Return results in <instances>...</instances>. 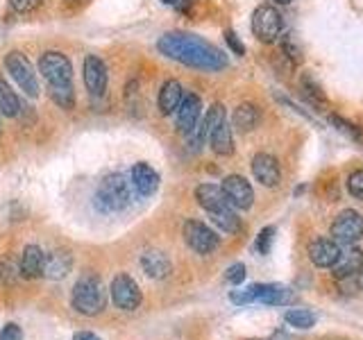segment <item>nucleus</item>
Masks as SVG:
<instances>
[{
  "label": "nucleus",
  "mask_w": 363,
  "mask_h": 340,
  "mask_svg": "<svg viewBox=\"0 0 363 340\" xmlns=\"http://www.w3.org/2000/svg\"><path fill=\"white\" fill-rule=\"evenodd\" d=\"M141 270L150 279H166L170 275V261L159 249H147L141 254Z\"/></svg>",
  "instance_id": "obj_21"
},
{
  "label": "nucleus",
  "mask_w": 363,
  "mask_h": 340,
  "mask_svg": "<svg viewBox=\"0 0 363 340\" xmlns=\"http://www.w3.org/2000/svg\"><path fill=\"white\" fill-rule=\"evenodd\" d=\"M71 304L77 313L94 317L98 313L105 311V304H107V295L105 288L98 277L94 275H84L79 277L77 283L73 286V295H71Z\"/></svg>",
  "instance_id": "obj_3"
},
{
  "label": "nucleus",
  "mask_w": 363,
  "mask_h": 340,
  "mask_svg": "<svg viewBox=\"0 0 363 340\" xmlns=\"http://www.w3.org/2000/svg\"><path fill=\"white\" fill-rule=\"evenodd\" d=\"M300 89H302L304 98H306V100H311V105H327V98H325V94H323V89L318 86L309 75H304V77H302Z\"/></svg>",
  "instance_id": "obj_28"
},
{
  "label": "nucleus",
  "mask_w": 363,
  "mask_h": 340,
  "mask_svg": "<svg viewBox=\"0 0 363 340\" xmlns=\"http://www.w3.org/2000/svg\"><path fill=\"white\" fill-rule=\"evenodd\" d=\"M252 175L261 186H268V188L277 186L279 179H281L279 162L268 152H259L252 159Z\"/></svg>",
  "instance_id": "obj_13"
},
{
  "label": "nucleus",
  "mask_w": 363,
  "mask_h": 340,
  "mask_svg": "<svg viewBox=\"0 0 363 340\" xmlns=\"http://www.w3.org/2000/svg\"><path fill=\"white\" fill-rule=\"evenodd\" d=\"M50 91V98L55 105H60L62 109H73L75 105V91L73 84H66V86H48Z\"/></svg>",
  "instance_id": "obj_27"
},
{
  "label": "nucleus",
  "mask_w": 363,
  "mask_h": 340,
  "mask_svg": "<svg viewBox=\"0 0 363 340\" xmlns=\"http://www.w3.org/2000/svg\"><path fill=\"white\" fill-rule=\"evenodd\" d=\"M207 141L211 145V150L218 157H230L234 152V134H232V128H230V123H227V120L209 132Z\"/></svg>",
  "instance_id": "obj_23"
},
{
  "label": "nucleus",
  "mask_w": 363,
  "mask_h": 340,
  "mask_svg": "<svg viewBox=\"0 0 363 340\" xmlns=\"http://www.w3.org/2000/svg\"><path fill=\"white\" fill-rule=\"evenodd\" d=\"M252 32L261 43H275L284 32L281 14L270 5H261L252 14Z\"/></svg>",
  "instance_id": "obj_7"
},
{
  "label": "nucleus",
  "mask_w": 363,
  "mask_h": 340,
  "mask_svg": "<svg viewBox=\"0 0 363 340\" xmlns=\"http://www.w3.org/2000/svg\"><path fill=\"white\" fill-rule=\"evenodd\" d=\"M225 279L230 281V283H234V286H238V283H243V279H245V266H243V264H234V266H230V268H227V272H225Z\"/></svg>",
  "instance_id": "obj_37"
},
{
  "label": "nucleus",
  "mask_w": 363,
  "mask_h": 340,
  "mask_svg": "<svg viewBox=\"0 0 363 340\" xmlns=\"http://www.w3.org/2000/svg\"><path fill=\"white\" fill-rule=\"evenodd\" d=\"M227 120V113H225V107L220 105V102H216V105H211V109L207 111V116H204V123H207V132H211L213 128H218L220 123Z\"/></svg>",
  "instance_id": "obj_33"
},
{
  "label": "nucleus",
  "mask_w": 363,
  "mask_h": 340,
  "mask_svg": "<svg viewBox=\"0 0 363 340\" xmlns=\"http://www.w3.org/2000/svg\"><path fill=\"white\" fill-rule=\"evenodd\" d=\"M357 281H359V288L363 290V268L359 270V275H357Z\"/></svg>",
  "instance_id": "obj_41"
},
{
  "label": "nucleus",
  "mask_w": 363,
  "mask_h": 340,
  "mask_svg": "<svg viewBox=\"0 0 363 340\" xmlns=\"http://www.w3.org/2000/svg\"><path fill=\"white\" fill-rule=\"evenodd\" d=\"M73 268V256L68 249H55V252L45 254V264H43V277L60 281L64 279Z\"/></svg>",
  "instance_id": "obj_18"
},
{
  "label": "nucleus",
  "mask_w": 363,
  "mask_h": 340,
  "mask_svg": "<svg viewBox=\"0 0 363 340\" xmlns=\"http://www.w3.org/2000/svg\"><path fill=\"white\" fill-rule=\"evenodd\" d=\"M164 5H179V0H162Z\"/></svg>",
  "instance_id": "obj_42"
},
{
  "label": "nucleus",
  "mask_w": 363,
  "mask_h": 340,
  "mask_svg": "<svg viewBox=\"0 0 363 340\" xmlns=\"http://www.w3.org/2000/svg\"><path fill=\"white\" fill-rule=\"evenodd\" d=\"M157 48L164 57L173 62H179L191 68H200V71H223L227 66V57L223 50L216 48L213 43L204 41L202 37L189 32H166L159 37Z\"/></svg>",
  "instance_id": "obj_1"
},
{
  "label": "nucleus",
  "mask_w": 363,
  "mask_h": 340,
  "mask_svg": "<svg viewBox=\"0 0 363 340\" xmlns=\"http://www.w3.org/2000/svg\"><path fill=\"white\" fill-rule=\"evenodd\" d=\"M340 254V245L332 238H313L309 243V259L315 268H332Z\"/></svg>",
  "instance_id": "obj_14"
},
{
  "label": "nucleus",
  "mask_w": 363,
  "mask_h": 340,
  "mask_svg": "<svg viewBox=\"0 0 363 340\" xmlns=\"http://www.w3.org/2000/svg\"><path fill=\"white\" fill-rule=\"evenodd\" d=\"M202 116V100L196 94H184V100L175 111V128L182 134H189Z\"/></svg>",
  "instance_id": "obj_12"
},
{
  "label": "nucleus",
  "mask_w": 363,
  "mask_h": 340,
  "mask_svg": "<svg viewBox=\"0 0 363 340\" xmlns=\"http://www.w3.org/2000/svg\"><path fill=\"white\" fill-rule=\"evenodd\" d=\"M182 100H184V89L177 82V79H166L162 84V91H159V111L164 113V116H170V113H175L177 107L182 105Z\"/></svg>",
  "instance_id": "obj_20"
},
{
  "label": "nucleus",
  "mask_w": 363,
  "mask_h": 340,
  "mask_svg": "<svg viewBox=\"0 0 363 340\" xmlns=\"http://www.w3.org/2000/svg\"><path fill=\"white\" fill-rule=\"evenodd\" d=\"M196 200L200 207L207 211L209 215L211 213H220V211H230L234 209L230 202H227L225 198V193L220 186H216V184H200L196 188Z\"/></svg>",
  "instance_id": "obj_15"
},
{
  "label": "nucleus",
  "mask_w": 363,
  "mask_h": 340,
  "mask_svg": "<svg viewBox=\"0 0 363 340\" xmlns=\"http://www.w3.org/2000/svg\"><path fill=\"white\" fill-rule=\"evenodd\" d=\"M5 68L11 75V79L21 86L23 94L28 98H39V79H37V73H34V68L26 55L18 50H11L5 57Z\"/></svg>",
  "instance_id": "obj_4"
},
{
  "label": "nucleus",
  "mask_w": 363,
  "mask_h": 340,
  "mask_svg": "<svg viewBox=\"0 0 363 340\" xmlns=\"http://www.w3.org/2000/svg\"><path fill=\"white\" fill-rule=\"evenodd\" d=\"M220 188L225 193L227 202H230L234 209H241V211L252 209V204H255V191H252V184H250L245 177H241V175L225 177Z\"/></svg>",
  "instance_id": "obj_10"
},
{
  "label": "nucleus",
  "mask_w": 363,
  "mask_h": 340,
  "mask_svg": "<svg viewBox=\"0 0 363 340\" xmlns=\"http://www.w3.org/2000/svg\"><path fill=\"white\" fill-rule=\"evenodd\" d=\"M130 179H132L136 193H139V196H143V198L152 196V193L159 188V173H157V170L150 164H145V162H139V164L132 166Z\"/></svg>",
  "instance_id": "obj_17"
},
{
  "label": "nucleus",
  "mask_w": 363,
  "mask_h": 340,
  "mask_svg": "<svg viewBox=\"0 0 363 340\" xmlns=\"http://www.w3.org/2000/svg\"><path fill=\"white\" fill-rule=\"evenodd\" d=\"M361 268H363V252H361L359 247H354V245H350V247H345V249H340L338 261L332 266L336 279L357 277Z\"/></svg>",
  "instance_id": "obj_16"
},
{
  "label": "nucleus",
  "mask_w": 363,
  "mask_h": 340,
  "mask_svg": "<svg viewBox=\"0 0 363 340\" xmlns=\"http://www.w3.org/2000/svg\"><path fill=\"white\" fill-rule=\"evenodd\" d=\"M109 293H111L113 304L123 311H136L141 306V300H143L139 283H136L130 275H125V272L113 277Z\"/></svg>",
  "instance_id": "obj_9"
},
{
  "label": "nucleus",
  "mask_w": 363,
  "mask_h": 340,
  "mask_svg": "<svg viewBox=\"0 0 363 340\" xmlns=\"http://www.w3.org/2000/svg\"><path fill=\"white\" fill-rule=\"evenodd\" d=\"M275 3H277V5H291L293 0H275Z\"/></svg>",
  "instance_id": "obj_43"
},
{
  "label": "nucleus",
  "mask_w": 363,
  "mask_h": 340,
  "mask_svg": "<svg viewBox=\"0 0 363 340\" xmlns=\"http://www.w3.org/2000/svg\"><path fill=\"white\" fill-rule=\"evenodd\" d=\"M134 184L128 175L123 173H111L100 181V186L96 191V207L102 213H116L128 209L134 200Z\"/></svg>",
  "instance_id": "obj_2"
},
{
  "label": "nucleus",
  "mask_w": 363,
  "mask_h": 340,
  "mask_svg": "<svg viewBox=\"0 0 363 340\" xmlns=\"http://www.w3.org/2000/svg\"><path fill=\"white\" fill-rule=\"evenodd\" d=\"M18 113H21V100H18V96L5 82V77H0V116L16 118Z\"/></svg>",
  "instance_id": "obj_24"
},
{
  "label": "nucleus",
  "mask_w": 363,
  "mask_h": 340,
  "mask_svg": "<svg viewBox=\"0 0 363 340\" xmlns=\"http://www.w3.org/2000/svg\"><path fill=\"white\" fill-rule=\"evenodd\" d=\"M347 191L352 198L363 200V170H354V173L347 177Z\"/></svg>",
  "instance_id": "obj_35"
},
{
  "label": "nucleus",
  "mask_w": 363,
  "mask_h": 340,
  "mask_svg": "<svg viewBox=\"0 0 363 340\" xmlns=\"http://www.w3.org/2000/svg\"><path fill=\"white\" fill-rule=\"evenodd\" d=\"M0 340H23V332L16 322H7L0 329Z\"/></svg>",
  "instance_id": "obj_39"
},
{
  "label": "nucleus",
  "mask_w": 363,
  "mask_h": 340,
  "mask_svg": "<svg viewBox=\"0 0 363 340\" xmlns=\"http://www.w3.org/2000/svg\"><path fill=\"white\" fill-rule=\"evenodd\" d=\"M43 0H9V7L16 11V14H30L34 11Z\"/></svg>",
  "instance_id": "obj_36"
},
{
  "label": "nucleus",
  "mask_w": 363,
  "mask_h": 340,
  "mask_svg": "<svg viewBox=\"0 0 363 340\" xmlns=\"http://www.w3.org/2000/svg\"><path fill=\"white\" fill-rule=\"evenodd\" d=\"M43 264H45L43 249L39 245H28L26 249H23L21 264H18L21 277L23 279H39V277H43Z\"/></svg>",
  "instance_id": "obj_19"
},
{
  "label": "nucleus",
  "mask_w": 363,
  "mask_h": 340,
  "mask_svg": "<svg viewBox=\"0 0 363 340\" xmlns=\"http://www.w3.org/2000/svg\"><path fill=\"white\" fill-rule=\"evenodd\" d=\"M284 320H286L289 327H293V329H311L315 324V315L306 309H291L284 313Z\"/></svg>",
  "instance_id": "obj_26"
},
{
  "label": "nucleus",
  "mask_w": 363,
  "mask_h": 340,
  "mask_svg": "<svg viewBox=\"0 0 363 340\" xmlns=\"http://www.w3.org/2000/svg\"><path fill=\"white\" fill-rule=\"evenodd\" d=\"M329 234H332V241H336L340 247L357 245L363 238V215L354 209L340 211L329 227Z\"/></svg>",
  "instance_id": "obj_5"
},
{
  "label": "nucleus",
  "mask_w": 363,
  "mask_h": 340,
  "mask_svg": "<svg viewBox=\"0 0 363 340\" xmlns=\"http://www.w3.org/2000/svg\"><path fill=\"white\" fill-rule=\"evenodd\" d=\"M225 41H227V45H230V50H232L234 55H238V57H243V55H245V45L241 43V39L236 37V32H234V30H227V32H225Z\"/></svg>",
  "instance_id": "obj_38"
},
{
  "label": "nucleus",
  "mask_w": 363,
  "mask_h": 340,
  "mask_svg": "<svg viewBox=\"0 0 363 340\" xmlns=\"http://www.w3.org/2000/svg\"><path fill=\"white\" fill-rule=\"evenodd\" d=\"M209 218L213 220L216 227H220L225 234H238V232H241V220H238V215H236L234 209L220 211V213H211Z\"/></svg>",
  "instance_id": "obj_25"
},
{
  "label": "nucleus",
  "mask_w": 363,
  "mask_h": 340,
  "mask_svg": "<svg viewBox=\"0 0 363 340\" xmlns=\"http://www.w3.org/2000/svg\"><path fill=\"white\" fill-rule=\"evenodd\" d=\"M73 340H100V338L96 334H91V332H77L73 336Z\"/></svg>",
  "instance_id": "obj_40"
},
{
  "label": "nucleus",
  "mask_w": 363,
  "mask_h": 340,
  "mask_svg": "<svg viewBox=\"0 0 363 340\" xmlns=\"http://www.w3.org/2000/svg\"><path fill=\"white\" fill-rule=\"evenodd\" d=\"M329 120H332V125H334V128H336L338 132L347 134L352 141H363V132H361V130H357L352 123H347V120H343V118H338V116H332Z\"/></svg>",
  "instance_id": "obj_34"
},
{
  "label": "nucleus",
  "mask_w": 363,
  "mask_h": 340,
  "mask_svg": "<svg viewBox=\"0 0 363 340\" xmlns=\"http://www.w3.org/2000/svg\"><path fill=\"white\" fill-rule=\"evenodd\" d=\"M209 139V132H207V123H204V118L198 120V125L193 128L189 134H186V141H189V147L193 152H198L200 147L204 145V141Z\"/></svg>",
  "instance_id": "obj_29"
},
{
  "label": "nucleus",
  "mask_w": 363,
  "mask_h": 340,
  "mask_svg": "<svg viewBox=\"0 0 363 340\" xmlns=\"http://www.w3.org/2000/svg\"><path fill=\"white\" fill-rule=\"evenodd\" d=\"M281 55L286 57V60L291 64H300L302 62V48L298 45V41H295L293 34H284V41H281Z\"/></svg>",
  "instance_id": "obj_30"
},
{
  "label": "nucleus",
  "mask_w": 363,
  "mask_h": 340,
  "mask_svg": "<svg viewBox=\"0 0 363 340\" xmlns=\"http://www.w3.org/2000/svg\"><path fill=\"white\" fill-rule=\"evenodd\" d=\"M39 71L48 86H66L73 82V64L64 52H43L39 60Z\"/></svg>",
  "instance_id": "obj_6"
},
{
  "label": "nucleus",
  "mask_w": 363,
  "mask_h": 340,
  "mask_svg": "<svg viewBox=\"0 0 363 340\" xmlns=\"http://www.w3.org/2000/svg\"><path fill=\"white\" fill-rule=\"evenodd\" d=\"M230 300L234 304H252V302H257L259 300V283H255V286H247L245 290H232Z\"/></svg>",
  "instance_id": "obj_32"
},
{
  "label": "nucleus",
  "mask_w": 363,
  "mask_h": 340,
  "mask_svg": "<svg viewBox=\"0 0 363 340\" xmlns=\"http://www.w3.org/2000/svg\"><path fill=\"white\" fill-rule=\"evenodd\" d=\"M259 123H261V111L252 102H243L232 113V128L236 132H252Z\"/></svg>",
  "instance_id": "obj_22"
},
{
  "label": "nucleus",
  "mask_w": 363,
  "mask_h": 340,
  "mask_svg": "<svg viewBox=\"0 0 363 340\" xmlns=\"http://www.w3.org/2000/svg\"><path fill=\"white\" fill-rule=\"evenodd\" d=\"M272 241H275V227H264L255 241V249L259 254H268L272 247Z\"/></svg>",
  "instance_id": "obj_31"
},
{
  "label": "nucleus",
  "mask_w": 363,
  "mask_h": 340,
  "mask_svg": "<svg viewBox=\"0 0 363 340\" xmlns=\"http://www.w3.org/2000/svg\"><path fill=\"white\" fill-rule=\"evenodd\" d=\"M182 234H184L186 245L198 254H211L220 245V236L200 220H186Z\"/></svg>",
  "instance_id": "obj_8"
},
{
  "label": "nucleus",
  "mask_w": 363,
  "mask_h": 340,
  "mask_svg": "<svg viewBox=\"0 0 363 340\" xmlns=\"http://www.w3.org/2000/svg\"><path fill=\"white\" fill-rule=\"evenodd\" d=\"M84 86L91 96H105L107 91V66L98 55H86L84 57V68H82Z\"/></svg>",
  "instance_id": "obj_11"
}]
</instances>
